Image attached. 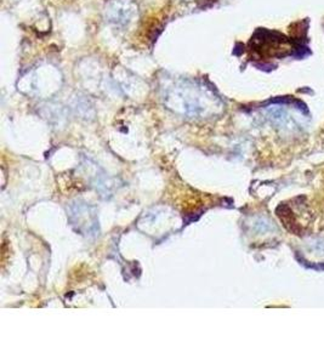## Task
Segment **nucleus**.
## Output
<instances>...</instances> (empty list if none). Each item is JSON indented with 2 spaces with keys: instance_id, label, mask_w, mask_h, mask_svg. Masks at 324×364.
Listing matches in <instances>:
<instances>
[{
  "instance_id": "1",
  "label": "nucleus",
  "mask_w": 324,
  "mask_h": 364,
  "mask_svg": "<svg viewBox=\"0 0 324 364\" xmlns=\"http://www.w3.org/2000/svg\"><path fill=\"white\" fill-rule=\"evenodd\" d=\"M136 15V6L130 0H111L106 8L108 21L117 26L129 25Z\"/></svg>"
}]
</instances>
